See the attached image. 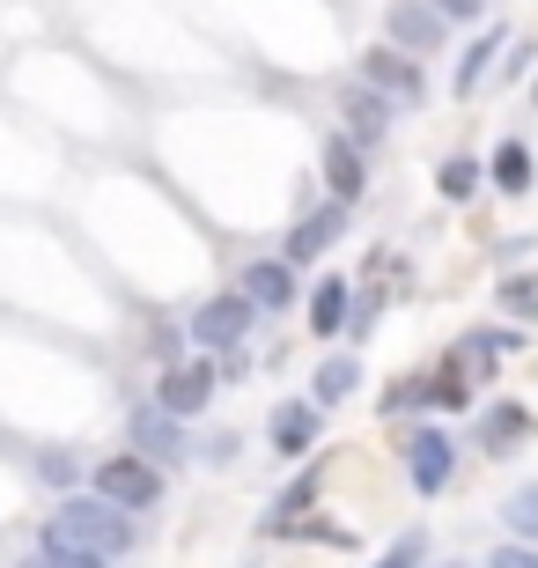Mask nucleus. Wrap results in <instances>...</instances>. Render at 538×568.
Listing matches in <instances>:
<instances>
[{
    "label": "nucleus",
    "instance_id": "f257e3e1",
    "mask_svg": "<svg viewBox=\"0 0 538 568\" xmlns=\"http://www.w3.org/2000/svg\"><path fill=\"white\" fill-rule=\"evenodd\" d=\"M52 531H67L74 547L104 554V561L133 554V517H125V509H111L104 495H67V503L52 509Z\"/></svg>",
    "mask_w": 538,
    "mask_h": 568
},
{
    "label": "nucleus",
    "instance_id": "f03ea898",
    "mask_svg": "<svg viewBox=\"0 0 538 568\" xmlns=\"http://www.w3.org/2000/svg\"><path fill=\"white\" fill-rule=\"evenodd\" d=\"M97 495L111 509H125V517H141V509L163 503V465H148L141 450H119V458L97 465Z\"/></svg>",
    "mask_w": 538,
    "mask_h": 568
},
{
    "label": "nucleus",
    "instance_id": "7ed1b4c3",
    "mask_svg": "<svg viewBox=\"0 0 538 568\" xmlns=\"http://www.w3.org/2000/svg\"><path fill=\"white\" fill-rule=\"evenodd\" d=\"M362 82H369L376 97H392V104H420V97H428L420 60L398 52V44H369V52H362Z\"/></svg>",
    "mask_w": 538,
    "mask_h": 568
},
{
    "label": "nucleus",
    "instance_id": "20e7f679",
    "mask_svg": "<svg viewBox=\"0 0 538 568\" xmlns=\"http://www.w3.org/2000/svg\"><path fill=\"white\" fill-rule=\"evenodd\" d=\"M125 436H133V450H141L148 465H177L185 458V436H177V414H170V406H133V414H125Z\"/></svg>",
    "mask_w": 538,
    "mask_h": 568
},
{
    "label": "nucleus",
    "instance_id": "39448f33",
    "mask_svg": "<svg viewBox=\"0 0 538 568\" xmlns=\"http://www.w3.org/2000/svg\"><path fill=\"white\" fill-rule=\"evenodd\" d=\"M214 384H222V369H207V362H177V369H163V392H155V406H170L177 422H192V414H207Z\"/></svg>",
    "mask_w": 538,
    "mask_h": 568
},
{
    "label": "nucleus",
    "instance_id": "423d86ee",
    "mask_svg": "<svg viewBox=\"0 0 538 568\" xmlns=\"http://www.w3.org/2000/svg\"><path fill=\"white\" fill-rule=\"evenodd\" d=\"M406 473H414V487L420 495H443L450 487V436L443 428H406Z\"/></svg>",
    "mask_w": 538,
    "mask_h": 568
},
{
    "label": "nucleus",
    "instance_id": "0eeeda50",
    "mask_svg": "<svg viewBox=\"0 0 538 568\" xmlns=\"http://www.w3.org/2000/svg\"><path fill=\"white\" fill-rule=\"evenodd\" d=\"M339 111H347V141L354 148H376V141H384V133H392V97H376V89L369 82H347V89H339Z\"/></svg>",
    "mask_w": 538,
    "mask_h": 568
},
{
    "label": "nucleus",
    "instance_id": "6e6552de",
    "mask_svg": "<svg viewBox=\"0 0 538 568\" xmlns=\"http://www.w3.org/2000/svg\"><path fill=\"white\" fill-rule=\"evenodd\" d=\"M251 333V303L244 295H214L207 311H192V347H236Z\"/></svg>",
    "mask_w": 538,
    "mask_h": 568
},
{
    "label": "nucleus",
    "instance_id": "1a4fd4ad",
    "mask_svg": "<svg viewBox=\"0 0 538 568\" xmlns=\"http://www.w3.org/2000/svg\"><path fill=\"white\" fill-rule=\"evenodd\" d=\"M524 436H531V406L495 399L487 414H479V450H487V458H517Z\"/></svg>",
    "mask_w": 538,
    "mask_h": 568
},
{
    "label": "nucleus",
    "instance_id": "9d476101",
    "mask_svg": "<svg viewBox=\"0 0 538 568\" xmlns=\"http://www.w3.org/2000/svg\"><path fill=\"white\" fill-rule=\"evenodd\" d=\"M339 230H347V207L332 200V207H317V214H303V222H295L288 244H281V258H288V266H311V258L325 252V244H332Z\"/></svg>",
    "mask_w": 538,
    "mask_h": 568
},
{
    "label": "nucleus",
    "instance_id": "9b49d317",
    "mask_svg": "<svg viewBox=\"0 0 538 568\" xmlns=\"http://www.w3.org/2000/svg\"><path fill=\"white\" fill-rule=\"evenodd\" d=\"M392 44H398V52H414V60H428L435 44H443V16H435L428 0H398V8H392Z\"/></svg>",
    "mask_w": 538,
    "mask_h": 568
},
{
    "label": "nucleus",
    "instance_id": "f8f14e48",
    "mask_svg": "<svg viewBox=\"0 0 538 568\" xmlns=\"http://www.w3.org/2000/svg\"><path fill=\"white\" fill-rule=\"evenodd\" d=\"M244 303H258V311H288L295 303V266L288 258H251L244 266Z\"/></svg>",
    "mask_w": 538,
    "mask_h": 568
},
{
    "label": "nucleus",
    "instance_id": "ddd939ff",
    "mask_svg": "<svg viewBox=\"0 0 538 568\" xmlns=\"http://www.w3.org/2000/svg\"><path fill=\"white\" fill-rule=\"evenodd\" d=\"M325 185H332V200H339V207H347V200H362V185H369V178H362V148H354L347 133H332V141H325Z\"/></svg>",
    "mask_w": 538,
    "mask_h": 568
},
{
    "label": "nucleus",
    "instance_id": "4468645a",
    "mask_svg": "<svg viewBox=\"0 0 538 568\" xmlns=\"http://www.w3.org/2000/svg\"><path fill=\"white\" fill-rule=\"evenodd\" d=\"M273 443L288 450V458H303L317 443V406L311 399H288V406H273Z\"/></svg>",
    "mask_w": 538,
    "mask_h": 568
},
{
    "label": "nucleus",
    "instance_id": "2eb2a0df",
    "mask_svg": "<svg viewBox=\"0 0 538 568\" xmlns=\"http://www.w3.org/2000/svg\"><path fill=\"white\" fill-rule=\"evenodd\" d=\"M501 355H509V333H465L450 347V369L457 377H479V369H495Z\"/></svg>",
    "mask_w": 538,
    "mask_h": 568
},
{
    "label": "nucleus",
    "instance_id": "dca6fc26",
    "mask_svg": "<svg viewBox=\"0 0 538 568\" xmlns=\"http://www.w3.org/2000/svg\"><path fill=\"white\" fill-rule=\"evenodd\" d=\"M38 561H44V568H111L104 554L74 547V539H67V531H52V525H44V539H38Z\"/></svg>",
    "mask_w": 538,
    "mask_h": 568
},
{
    "label": "nucleus",
    "instance_id": "f3484780",
    "mask_svg": "<svg viewBox=\"0 0 538 568\" xmlns=\"http://www.w3.org/2000/svg\"><path fill=\"white\" fill-rule=\"evenodd\" d=\"M347 281H317V295H311V333H339L347 325Z\"/></svg>",
    "mask_w": 538,
    "mask_h": 568
},
{
    "label": "nucleus",
    "instance_id": "a211bd4d",
    "mask_svg": "<svg viewBox=\"0 0 538 568\" xmlns=\"http://www.w3.org/2000/svg\"><path fill=\"white\" fill-rule=\"evenodd\" d=\"M495 52H501V30H487V38L465 52V67H457V97H479V82L495 74Z\"/></svg>",
    "mask_w": 538,
    "mask_h": 568
},
{
    "label": "nucleus",
    "instance_id": "6ab92c4d",
    "mask_svg": "<svg viewBox=\"0 0 538 568\" xmlns=\"http://www.w3.org/2000/svg\"><path fill=\"white\" fill-rule=\"evenodd\" d=\"M495 192H531V148L524 141L495 148Z\"/></svg>",
    "mask_w": 538,
    "mask_h": 568
},
{
    "label": "nucleus",
    "instance_id": "aec40b11",
    "mask_svg": "<svg viewBox=\"0 0 538 568\" xmlns=\"http://www.w3.org/2000/svg\"><path fill=\"white\" fill-rule=\"evenodd\" d=\"M465 399H473V384L457 377V369H443V377H420V406H435V414H457Z\"/></svg>",
    "mask_w": 538,
    "mask_h": 568
},
{
    "label": "nucleus",
    "instance_id": "412c9836",
    "mask_svg": "<svg viewBox=\"0 0 538 568\" xmlns=\"http://www.w3.org/2000/svg\"><path fill=\"white\" fill-rule=\"evenodd\" d=\"M354 384H362V369H354L347 355H339V362H325V369H317V406H339V399H354Z\"/></svg>",
    "mask_w": 538,
    "mask_h": 568
},
{
    "label": "nucleus",
    "instance_id": "4be33fe9",
    "mask_svg": "<svg viewBox=\"0 0 538 568\" xmlns=\"http://www.w3.org/2000/svg\"><path fill=\"white\" fill-rule=\"evenodd\" d=\"M501 517H509V531H517V539H538V480L517 487V495L501 503Z\"/></svg>",
    "mask_w": 538,
    "mask_h": 568
},
{
    "label": "nucleus",
    "instance_id": "5701e85b",
    "mask_svg": "<svg viewBox=\"0 0 538 568\" xmlns=\"http://www.w3.org/2000/svg\"><path fill=\"white\" fill-rule=\"evenodd\" d=\"M479 192V163L473 155H450V163H443V200H473Z\"/></svg>",
    "mask_w": 538,
    "mask_h": 568
},
{
    "label": "nucleus",
    "instance_id": "b1692460",
    "mask_svg": "<svg viewBox=\"0 0 538 568\" xmlns=\"http://www.w3.org/2000/svg\"><path fill=\"white\" fill-rule=\"evenodd\" d=\"M501 311H517V317H538V281H531V274L501 281Z\"/></svg>",
    "mask_w": 538,
    "mask_h": 568
},
{
    "label": "nucleus",
    "instance_id": "393cba45",
    "mask_svg": "<svg viewBox=\"0 0 538 568\" xmlns=\"http://www.w3.org/2000/svg\"><path fill=\"white\" fill-rule=\"evenodd\" d=\"M420 554H428V539H420V531H406L398 547H384V561H376V568H420Z\"/></svg>",
    "mask_w": 538,
    "mask_h": 568
},
{
    "label": "nucleus",
    "instance_id": "a878e982",
    "mask_svg": "<svg viewBox=\"0 0 538 568\" xmlns=\"http://www.w3.org/2000/svg\"><path fill=\"white\" fill-rule=\"evenodd\" d=\"M435 16H450V22H479V0H428Z\"/></svg>",
    "mask_w": 538,
    "mask_h": 568
},
{
    "label": "nucleus",
    "instance_id": "bb28decb",
    "mask_svg": "<svg viewBox=\"0 0 538 568\" xmlns=\"http://www.w3.org/2000/svg\"><path fill=\"white\" fill-rule=\"evenodd\" d=\"M487 568H538V547H501Z\"/></svg>",
    "mask_w": 538,
    "mask_h": 568
},
{
    "label": "nucleus",
    "instance_id": "cd10ccee",
    "mask_svg": "<svg viewBox=\"0 0 538 568\" xmlns=\"http://www.w3.org/2000/svg\"><path fill=\"white\" fill-rule=\"evenodd\" d=\"M16 568H44V561H38V554H30V561H16Z\"/></svg>",
    "mask_w": 538,
    "mask_h": 568
},
{
    "label": "nucleus",
    "instance_id": "c85d7f7f",
    "mask_svg": "<svg viewBox=\"0 0 538 568\" xmlns=\"http://www.w3.org/2000/svg\"><path fill=\"white\" fill-rule=\"evenodd\" d=\"M531 97H538V82H531Z\"/></svg>",
    "mask_w": 538,
    "mask_h": 568
}]
</instances>
